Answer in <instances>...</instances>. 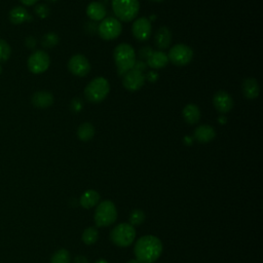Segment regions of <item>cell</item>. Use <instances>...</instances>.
<instances>
[{"instance_id": "obj_1", "label": "cell", "mask_w": 263, "mask_h": 263, "mask_svg": "<svg viewBox=\"0 0 263 263\" xmlns=\"http://www.w3.org/2000/svg\"><path fill=\"white\" fill-rule=\"evenodd\" d=\"M163 252V244L154 236H145L141 238L135 246L136 260L139 263H153Z\"/></svg>"}, {"instance_id": "obj_2", "label": "cell", "mask_w": 263, "mask_h": 263, "mask_svg": "<svg viewBox=\"0 0 263 263\" xmlns=\"http://www.w3.org/2000/svg\"><path fill=\"white\" fill-rule=\"evenodd\" d=\"M113 58L119 74H126L133 69L136 62L135 49L129 44H120L114 49Z\"/></svg>"}, {"instance_id": "obj_3", "label": "cell", "mask_w": 263, "mask_h": 263, "mask_svg": "<svg viewBox=\"0 0 263 263\" xmlns=\"http://www.w3.org/2000/svg\"><path fill=\"white\" fill-rule=\"evenodd\" d=\"M110 92L109 82L102 77H96L85 88V97L90 103H100L104 101Z\"/></svg>"}, {"instance_id": "obj_4", "label": "cell", "mask_w": 263, "mask_h": 263, "mask_svg": "<svg viewBox=\"0 0 263 263\" xmlns=\"http://www.w3.org/2000/svg\"><path fill=\"white\" fill-rule=\"evenodd\" d=\"M112 9L118 21L131 22L140 11L139 0H112Z\"/></svg>"}, {"instance_id": "obj_5", "label": "cell", "mask_w": 263, "mask_h": 263, "mask_svg": "<svg viewBox=\"0 0 263 263\" xmlns=\"http://www.w3.org/2000/svg\"><path fill=\"white\" fill-rule=\"evenodd\" d=\"M117 218V210L115 205L110 200H105L101 203L95 213V222L100 227L109 226L113 223Z\"/></svg>"}, {"instance_id": "obj_6", "label": "cell", "mask_w": 263, "mask_h": 263, "mask_svg": "<svg viewBox=\"0 0 263 263\" xmlns=\"http://www.w3.org/2000/svg\"><path fill=\"white\" fill-rule=\"evenodd\" d=\"M111 240L118 247H129L136 238V230L133 225L121 223L111 231Z\"/></svg>"}, {"instance_id": "obj_7", "label": "cell", "mask_w": 263, "mask_h": 263, "mask_svg": "<svg viewBox=\"0 0 263 263\" xmlns=\"http://www.w3.org/2000/svg\"><path fill=\"white\" fill-rule=\"evenodd\" d=\"M123 31L120 21L115 18H105L98 26L99 36L104 40H114Z\"/></svg>"}, {"instance_id": "obj_8", "label": "cell", "mask_w": 263, "mask_h": 263, "mask_svg": "<svg viewBox=\"0 0 263 263\" xmlns=\"http://www.w3.org/2000/svg\"><path fill=\"white\" fill-rule=\"evenodd\" d=\"M168 58L169 62L176 66H185L189 64L194 58V50L186 44H176L170 49Z\"/></svg>"}, {"instance_id": "obj_9", "label": "cell", "mask_w": 263, "mask_h": 263, "mask_svg": "<svg viewBox=\"0 0 263 263\" xmlns=\"http://www.w3.org/2000/svg\"><path fill=\"white\" fill-rule=\"evenodd\" d=\"M49 65L50 58L44 50H36L28 59V68L34 74L45 72Z\"/></svg>"}, {"instance_id": "obj_10", "label": "cell", "mask_w": 263, "mask_h": 263, "mask_svg": "<svg viewBox=\"0 0 263 263\" xmlns=\"http://www.w3.org/2000/svg\"><path fill=\"white\" fill-rule=\"evenodd\" d=\"M68 69L73 75L85 77L90 72L89 61L84 55H74L69 60Z\"/></svg>"}, {"instance_id": "obj_11", "label": "cell", "mask_w": 263, "mask_h": 263, "mask_svg": "<svg viewBox=\"0 0 263 263\" xmlns=\"http://www.w3.org/2000/svg\"><path fill=\"white\" fill-rule=\"evenodd\" d=\"M132 32L139 42H146L150 38L151 32H153V25H151L150 20L144 17L135 20L133 26H132Z\"/></svg>"}, {"instance_id": "obj_12", "label": "cell", "mask_w": 263, "mask_h": 263, "mask_svg": "<svg viewBox=\"0 0 263 263\" xmlns=\"http://www.w3.org/2000/svg\"><path fill=\"white\" fill-rule=\"evenodd\" d=\"M146 77L142 72L132 69L124 75L123 85L130 92H137L145 84Z\"/></svg>"}, {"instance_id": "obj_13", "label": "cell", "mask_w": 263, "mask_h": 263, "mask_svg": "<svg viewBox=\"0 0 263 263\" xmlns=\"http://www.w3.org/2000/svg\"><path fill=\"white\" fill-rule=\"evenodd\" d=\"M213 104L218 112L225 114L231 111L232 107H234V100L227 92L219 90L213 98Z\"/></svg>"}, {"instance_id": "obj_14", "label": "cell", "mask_w": 263, "mask_h": 263, "mask_svg": "<svg viewBox=\"0 0 263 263\" xmlns=\"http://www.w3.org/2000/svg\"><path fill=\"white\" fill-rule=\"evenodd\" d=\"M194 137L199 143H209L216 137V132L213 127L201 125L195 130Z\"/></svg>"}, {"instance_id": "obj_15", "label": "cell", "mask_w": 263, "mask_h": 263, "mask_svg": "<svg viewBox=\"0 0 263 263\" xmlns=\"http://www.w3.org/2000/svg\"><path fill=\"white\" fill-rule=\"evenodd\" d=\"M87 15L93 22L103 21L107 16L105 6L100 2H90L87 7Z\"/></svg>"}, {"instance_id": "obj_16", "label": "cell", "mask_w": 263, "mask_h": 263, "mask_svg": "<svg viewBox=\"0 0 263 263\" xmlns=\"http://www.w3.org/2000/svg\"><path fill=\"white\" fill-rule=\"evenodd\" d=\"M32 104L40 109H44L48 108L54 104V96L52 93L49 92H44V90H42V92H36L32 96Z\"/></svg>"}, {"instance_id": "obj_17", "label": "cell", "mask_w": 263, "mask_h": 263, "mask_svg": "<svg viewBox=\"0 0 263 263\" xmlns=\"http://www.w3.org/2000/svg\"><path fill=\"white\" fill-rule=\"evenodd\" d=\"M241 90L242 94L250 100L256 99L259 96V92H260V88L259 85L257 83V80L255 78H247L244 80V83H242L241 86Z\"/></svg>"}, {"instance_id": "obj_18", "label": "cell", "mask_w": 263, "mask_h": 263, "mask_svg": "<svg viewBox=\"0 0 263 263\" xmlns=\"http://www.w3.org/2000/svg\"><path fill=\"white\" fill-rule=\"evenodd\" d=\"M154 42L159 49H167L172 43V32L168 27H160L154 36Z\"/></svg>"}, {"instance_id": "obj_19", "label": "cell", "mask_w": 263, "mask_h": 263, "mask_svg": "<svg viewBox=\"0 0 263 263\" xmlns=\"http://www.w3.org/2000/svg\"><path fill=\"white\" fill-rule=\"evenodd\" d=\"M9 20H11L13 24L19 25L25 22H30L32 20V17L28 13L26 8L22 6H16L9 12Z\"/></svg>"}, {"instance_id": "obj_20", "label": "cell", "mask_w": 263, "mask_h": 263, "mask_svg": "<svg viewBox=\"0 0 263 263\" xmlns=\"http://www.w3.org/2000/svg\"><path fill=\"white\" fill-rule=\"evenodd\" d=\"M146 64L151 69H163L169 64V58L164 52H153L146 61Z\"/></svg>"}, {"instance_id": "obj_21", "label": "cell", "mask_w": 263, "mask_h": 263, "mask_svg": "<svg viewBox=\"0 0 263 263\" xmlns=\"http://www.w3.org/2000/svg\"><path fill=\"white\" fill-rule=\"evenodd\" d=\"M184 120L189 125H196L200 120V110L195 104H188L182 111Z\"/></svg>"}, {"instance_id": "obj_22", "label": "cell", "mask_w": 263, "mask_h": 263, "mask_svg": "<svg viewBox=\"0 0 263 263\" xmlns=\"http://www.w3.org/2000/svg\"><path fill=\"white\" fill-rule=\"evenodd\" d=\"M100 199V195L95 190H88L80 197V205L86 209L95 207Z\"/></svg>"}, {"instance_id": "obj_23", "label": "cell", "mask_w": 263, "mask_h": 263, "mask_svg": "<svg viewBox=\"0 0 263 263\" xmlns=\"http://www.w3.org/2000/svg\"><path fill=\"white\" fill-rule=\"evenodd\" d=\"M95 136V128L92 124L84 123L78 127L77 130V137L80 141L88 142V141L92 140Z\"/></svg>"}, {"instance_id": "obj_24", "label": "cell", "mask_w": 263, "mask_h": 263, "mask_svg": "<svg viewBox=\"0 0 263 263\" xmlns=\"http://www.w3.org/2000/svg\"><path fill=\"white\" fill-rule=\"evenodd\" d=\"M99 237L98 230L95 227H88L87 228L83 234V241L87 245H93L97 241Z\"/></svg>"}, {"instance_id": "obj_25", "label": "cell", "mask_w": 263, "mask_h": 263, "mask_svg": "<svg viewBox=\"0 0 263 263\" xmlns=\"http://www.w3.org/2000/svg\"><path fill=\"white\" fill-rule=\"evenodd\" d=\"M59 42H60V38H59L58 34H56L54 32H49V33H46L43 37L42 44H43L44 47L52 48V47H55L59 44Z\"/></svg>"}, {"instance_id": "obj_26", "label": "cell", "mask_w": 263, "mask_h": 263, "mask_svg": "<svg viewBox=\"0 0 263 263\" xmlns=\"http://www.w3.org/2000/svg\"><path fill=\"white\" fill-rule=\"evenodd\" d=\"M12 48L4 39L0 38V63H4L11 58Z\"/></svg>"}, {"instance_id": "obj_27", "label": "cell", "mask_w": 263, "mask_h": 263, "mask_svg": "<svg viewBox=\"0 0 263 263\" xmlns=\"http://www.w3.org/2000/svg\"><path fill=\"white\" fill-rule=\"evenodd\" d=\"M50 263H70V253L65 249L57 251L53 255Z\"/></svg>"}, {"instance_id": "obj_28", "label": "cell", "mask_w": 263, "mask_h": 263, "mask_svg": "<svg viewBox=\"0 0 263 263\" xmlns=\"http://www.w3.org/2000/svg\"><path fill=\"white\" fill-rule=\"evenodd\" d=\"M145 220V214L141 210H134L130 215V224L131 225H140Z\"/></svg>"}, {"instance_id": "obj_29", "label": "cell", "mask_w": 263, "mask_h": 263, "mask_svg": "<svg viewBox=\"0 0 263 263\" xmlns=\"http://www.w3.org/2000/svg\"><path fill=\"white\" fill-rule=\"evenodd\" d=\"M35 14L37 15V17H39L40 19H46L49 14H50V9L46 4H38L35 6Z\"/></svg>"}, {"instance_id": "obj_30", "label": "cell", "mask_w": 263, "mask_h": 263, "mask_svg": "<svg viewBox=\"0 0 263 263\" xmlns=\"http://www.w3.org/2000/svg\"><path fill=\"white\" fill-rule=\"evenodd\" d=\"M153 53V50L150 46H143L139 50V58L141 59V61H144L145 62V61H147L151 57Z\"/></svg>"}, {"instance_id": "obj_31", "label": "cell", "mask_w": 263, "mask_h": 263, "mask_svg": "<svg viewBox=\"0 0 263 263\" xmlns=\"http://www.w3.org/2000/svg\"><path fill=\"white\" fill-rule=\"evenodd\" d=\"M70 108H71V110L73 111V112H75V113L80 112V111H82L83 108H84L83 101L80 100L79 98H74L71 101V104H70Z\"/></svg>"}, {"instance_id": "obj_32", "label": "cell", "mask_w": 263, "mask_h": 263, "mask_svg": "<svg viewBox=\"0 0 263 263\" xmlns=\"http://www.w3.org/2000/svg\"><path fill=\"white\" fill-rule=\"evenodd\" d=\"M146 68H147L146 62H144V61H141V60L136 61L135 64H134V67H133L134 70H137V71L142 72V73L145 71Z\"/></svg>"}, {"instance_id": "obj_33", "label": "cell", "mask_w": 263, "mask_h": 263, "mask_svg": "<svg viewBox=\"0 0 263 263\" xmlns=\"http://www.w3.org/2000/svg\"><path fill=\"white\" fill-rule=\"evenodd\" d=\"M25 44H26V46L28 48H34L36 46V40L33 36H28Z\"/></svg>"}, {"instance_id": "obj_34", "label": "cell", "mask_w": 263, "mask_h": 263, "mask_svg": "<svg viewBox=\"0 0 263 263\" xmlns=\"http://www.w3.org/2000/svg\"><path fill=\"white\" fill-rule=\"evenodd\" d=\"M86 29L88 30V31H89L90 33H94L95 31H98V26L95 25V22L90 21V22H88V23L87 24Z\"/></svg>"}, {"instance_id": "obj_35", "label": "cell", "mask_w": 263, "mask_h": 263, "mask_svg": "<svg viewBox=\"0 0 263 263\" xmlns=\"http://www.w3.org/2000/svg\"><path fill=\"white\" fill-rule=\"evenodd\" d=\"M145 77H147V79L150 80V82H155V80H157V78H158V74L154 71H150V72H148L147 76H145Z\"/></svg>"}, {"instance_id": "obj_36", "label": "cell", "mask_w": 263, "mask_h": 263, "mask_svg": "<svg viewBox=\"0 0 263 263\" xmlns=\"http://www.w3.org/2000/svg\"><path fill=\"white\" fill-rule=\"evenodd\" d=\"M20 1H21L23 4L27 5V6H31L33 4H35L38 0H20Z\"/></svg>"}, {"instance_id": "obj_37", "label": "cell", "mask_w": 263, "mask_h": 263, "mask_svg": "<svg viewBox=\"0 0 263 263\" xmlns=\"http://www.w3.org/2000/svg\"><path fill=\"white\" fill-rule=\"evenodd\" d=\"M75 263H88V260L86 259V257L79 256V257H77V258H76Z\"/></svg>"}, {"instance_id": "obj_38", "label": "cell", "mask_w": 263, "mask_h": 263, "mask_svg": "<svg viewBox=\"0 0 263 263\" xmlns=\"http://www.w3.org/2000/svg\"><path fill=\"white\" fill-rule=\"evenodd\" d=\"M128 263H139L138 260H130Z\"/></svg>"}, {"instance_id": "obj_39", "label": "cell", "mask_w": 263, "mask_h": 263, "mask_svg": "<svg viewBox=\"0 0 263 263\" xmlns=\"http://www.w3.org/2000/svg\"><path fill=\"white\" fill-rule=\"evenodd\" d=\"M151 1H153V2H161V1H164V0H151Z\"/></svg>"}, {"instance_id": "obj_40", "label": "cell", "mask_w": 263, "mask_h": 263, "mask_svg": "<svg viewBox=\"0 0 263 263\" xmlns=\"http://www.w3.org/2000/svg\"><path fill=\"white\" fill-rule=\"evenodd\" d=\"M1 72H2V67L1 65H0V74H1Z\"/></svg>"}, {"instance_id": "obj_41", "label": "cell", "mask_w": 263, "mask_h": 263, "mask_svg": "<svg viewBox=\"0 0 263 263\" xmlns=\"http://www.w3.org/2000/svg\"><path fill=\"white\" fill-rule=\"evenodd\" d=\"M97 263H107V262H105V261H98Z\"/></svg>"}, {"instance_id": "obj_42", "label": "cell", "mask_w": 263, "mask_h": 263, "mask_svg": "<svg viewBox=\"0 0 263 263\" xmlns=\"http://www.w3.org/2000/svg\"><path fill=\"white\" fill-rule=\"evenodd\" d=\"M49 1H52V2H56V1H58V0H49Z\"/></svg>"}]
</instances>
